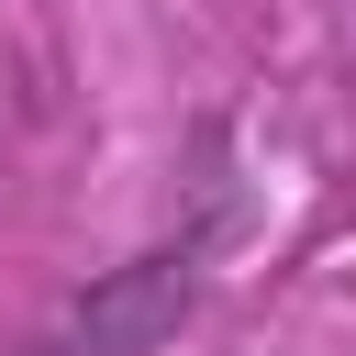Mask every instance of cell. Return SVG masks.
I'll use <instances>...</instances> for the list:
<instances>
[{
	"label": "cell",
	"instance_id": "1",
	"mask_svg": "<svg viewBox=\"0 0 356 356\" xmlns=\"http://www.w3.org/2000/svg\"><path fill=\"white\" fill-rule=\"evenodd\" d=\"M189 267H200V245H167V256L122 267L100 300H78V323H67V345H56V356H145V345L189 312Z\"/></svg>",
	"mask_w": 356,
	"mask_h": 356
}]
</instances>
